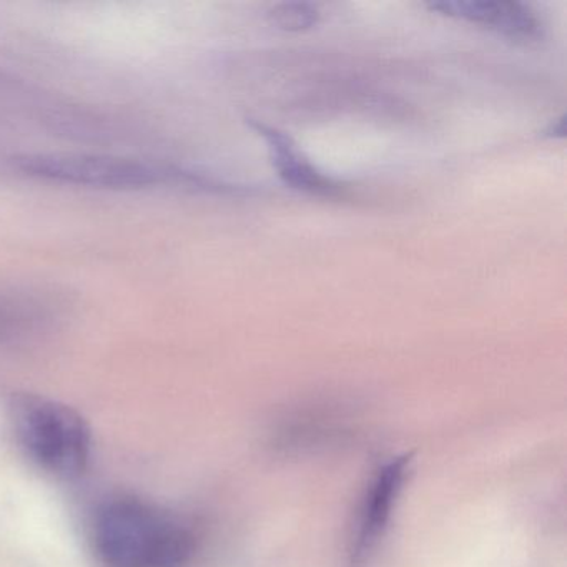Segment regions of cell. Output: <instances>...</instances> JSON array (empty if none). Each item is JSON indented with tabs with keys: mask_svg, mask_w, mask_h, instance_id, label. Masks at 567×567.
Instances as JSON below:
<instances>
[{
	"mask_svg": "<svg viewBox=\"0 0 567 567\" xmlns=\"http://www.w3.org/2000/svg\"><path fill=\"white\" fill-rule=\"evenodd\" d=\"M48 313V307L34 297L22 293H0V337L31 330Z\"/></svg>",
	"mask_w": 567,
	"mask_h": 567,
	"instance_id": "cell-7",
	"label": "cell"
},
{
	"mask_svg": "<svg viewBox=\"0 0 567 567\" xmlns=\"http://www.w3.org/2000/svg\"><path fill=\"white\" fill-rule=\"evenodd\" d=\"M268 21L281 31L303 32L320 22V11L307 2H284L268 11Z\"/></svg>",
	"mask_w": 567,
	"mask_h": 567,
	"instance_id": "cell-8",
	"label": "cell"
},
{
	"mask_svg": "<svg viewBox=\"0 0 567 567\" xmlns=\"http://www.w3.org/2000/svg\"><path fill=\"white\" fill-rule=\"evenodd\" d=\"M12 423L28 456L48 473L74 477L87 466L91 430L72 408L45 398H19Z\"/></svg>",
	"mask_w": 567,
	"mask_h": 567,
	"instance_id": "cell-2",
	"label": "cell"
},
{
	"mask_svg": "<svg viewBox=\"0 0 567 567\" xmlns=\"http://www.w3.org/2000/svg\"><path fill=\"white\" fill-rule=\"evenodd\" d=\"M433 12L483 25L516 41H536L543 38V24L529 6L520 2H491V0H457L433 2Z\"/></svg>",
	"mask_w": 567,
	"mask_h": 567,
	"instance_id": "cell-5",
	"label": "cell"
},
{
	"mask_svg": "<svg viewBox=\"0 0 567 567\" xmlns=\"http://www.w3.org/2000/svg\"><path fill=\"white\" fill-rule=\"evenodd\" d=\"M92 544L105 567H184L197 537L187 520L138 497H115L92 520Z\"/></svg>",
	"mask_w": 567,
	"mask_h": 567,
	"instance_id": "cell-1",
	"label": "cell"
},
{
	"mask_svg": "<svg viewBox=\"0 0 567 567\" xmlns=\"http://www.w3.org/2000/svg\"><path fill=\"white\" fill-rule=\"evenodd\" d=\"M16 167L35 178L82 187L134 188L178 182L198 187V174L147 164L134 158L85 154H28L14 158Z\"/></svg>",
	"mask_w": 567,
	"mask_h": 567,
	"instance_id": "cell-3",
	"label": "cell"
},
{
	"mask_svg": "<svg viewBox=\"0 0 567 567\" xmlns=\"http://www.w3.org/2000/svg\"><path fill=\"white\" fill-rule=\"evenodd\" d=\"M564 124H566V121H564V115H560L559 118H556V121L550 122L549 127H547L546 131H544V137L563 138Z\"/></svg>",
	"mask_w": 567,
	"mask_h": 567,
	"instance_id": "cell-9",
	"label": "cell"
},
{
	"mask_svg": "<svg viewBox=\"0 0 567 567\" xmlns=\"http://www.w3.org/2000/svg\"><path fill=\"white\" fill-rule=\"evenodd\" d=\"M248 125L267 142L275 171L288 187L305 194L320 195V197H343L347 194V187L343 184L318 171L301 154L290 135L254 118L248 121Z\"/></svg>",
	"mask_w": 567,
	"mask_h": 567,
	"instance_id": "cell-6",
	"label": "cell"
},
{
	"mask_svg": "<svg viewBox=\"0 0 567 567\" xmlns=\"http://www.w3.org/2000/svg\"><path fill=\"white\" fill-rule=\"evenodd\" d=\"M411 463V454L390 457L371 477L354 517L348 567H370L410 477Z\"/></svg>",
	"mask_w": 567,
	"mask_h": 567,
	"instance_id": "cell-4",
	"label": "cell"
}]
</instances>
